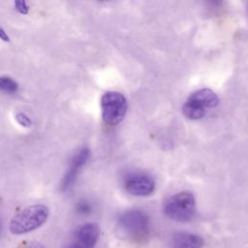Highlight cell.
<instances>
[{
  "label": "cell",
  "mask_w": 248,
  "mask_h": 248,
  "mask_svg": "<svg viewBox=\"0 0 248 248\" xmlns=\"http://www.w3.org/2000/svg\"><path fill=\"white\" fill-rule=\"evenodd\" d=\"M90 155V151L88 148L84 147L82 149H80L72 159L70 167L65 174V176L63 177L62 183H61V190L66 191L67 189H69L73 183L75 182L77 175L79 172V170L85 165V163L87 162L88 158Z\"/></svg>",
  "instance_id": "ba28073f"
},
{
  "label": "cell",
  "mask_w": 248,
  "mask_h": 248,
  "mask_svg": "<svg viewBox=\"0 0 248 248\" xmlns=\"http://www.w3.org/2000/svg\"><path fill=\"white\" fill-rule=\"evenodd\" d=\"M16 121L23 127H26V128H29L31 127L32 125V121L31 119L23 112H18L16 114Z\"/></svg>",
  "instance_id": "8fae6325"
},
{
  "label": "cell",
  "mask_w": 248,
  "mask_h": 248,
  "mask_svg": "<svg viewBox=\"0 0 248 248\" xmlns=\"http://www.w3.org/2000/svg\"><path fill=\"white\" fill-rule=\"evenodd\" d=\"M118 227L129 238L141 241L149 233V218L140 210H129L119 216Z\"/></svg>",
  "instance_id": "277c9868"
},
{
  "label": "cell",
  "mask_w": 248,
  "mask_h": 248,
  "mask_svg": "<svg viewBox=\"0 0 248 248\" xmlns=\"http://www.w3.org/2000/svg\"><path fill=\"white\" fill-rule=\"evenodd\" d=\"M196 212V199L192 192H178L164 203V213L176 222H188L193 219Z\"/></svg>",
  "instance_id": "7a4b0ae2"
},
{
  "label": "cell",
  "mask_w": 248,
  "mask_h": 248,
  "mask_svg": "<svg viewBox=\"0 0 248 248\" xmlns=\"http://www.w3.org/2000/svg\"><path fill=\"white\" fill-rule=\"evenodd\" d=\"M77 210L80 214H87L90 212L91 207H90V204L87 203L86 202H80L77 206Z\"/></svg>",
  "instance_id": "4fadbf2b"
},
{
  "label": "cell",
  "mask_w": 248,
  "mask_h": 248,
  "mask_svg": "<svg viewBox=\"0 0 248 248\" xmlns=\"http://www.w3.org/2000/svg\"><path fill=\"white\" fill-rule=\"evenodd\" d=\"M15 7L16 9L20 13V14H27L28 11H29V6L28 4L25 2V1H16L15 2Z\"/></svg>",
  "instance_id": "7c38bea8"
},
{
  "label": "cell",
  "mask_w": 248,
  "mask_h": 248,
  "mask_svg": "<svg viewBox=\"0 0 248 248\" xmlns=\"http://www.w3.org/2000/svg\"><path fill=\"white\" fill-rule=\"evenodd\" d=\"M203 239L195 233L180 232L173 235L171 248H202Z\"/></svg>",
  "instance_id": "9c48e42d"
},
{
  "label": "cell",
  "mask_w": 248,
  "mask_h": 248,
  "mask_svg": "<svg viewBox=\"0 0 248 248\" xmlns=\"http://www.w3.org/2000/svg\"><path fill=\"white\" fill-rule=\"evenodd\" d=\"M100 236V228L96 223L79 226L65 248H94Z\"/></svg>",
  "instance_id": "8992f818"
},
{
  "label": "cell",
  "mask_w": 248,
  "mask_h": 248,
  "mask_svg": "<svg viewBox=\"0 0 248 248\" xmlns=\"http://www.w3.org/2000/svg\"><path fill=\"white\" fill-rule=\"evenodd\" d=\"M0 89L6 93H16L18 89L17 82L8 76H0Z\"/></svg>",
  "instance_id": "30bf717a"
},
{
  "label": "cell",
  "mask_w": 248,
  "mask_h": 248,
  "mask_svg": "<svg viewBox=\"0 0 248 248\" xmlns=\"http://www.w3.org/2000/svg\"><path fill=\"white\" fill-rule=\"evenodd\" d=\"M128 108L125 96L117 91H108L101 98V109L104 122L108 125L120 123Z\"/></svg>",
  "instance_id": "5b68a950"
},
{
  "label": "cell",
  "mask_w": 248,
  "mask_h": 248,
  "mask_svg": "<svg viewBox=\"0 0 248 248\" xmlns=\"http://www.w3.org/2000/svg\"><path fill=\"white\" fill-rule=\"evenodd\" d=\"M218 104L219 98L213 90L202 88L187 98L182 107V111L186 117L197 120L202 118L210 109L217 107Z\"/></svg>",
  "instance_id": "3957f363"
},
{
  "label": "cell",
  "mask_w": 248,
  "mask_h": 248,
  "mask_svg": "<svg viewBox=\"0 0 248 248\" xmlns=\"http://www.w3.org/2000/svg\"><path fill=\"white\" fill-rule=\"evenodd\" d=\"M0 39L3 40L4 42H9L10 41V38L8 36V34L6 33V31L0 27Z\"/></svg>",
  "instance_id": "9a60e30c"
},
{
  "label": "cell",
  "mask_w": 248,
  "mask_h": 248,
  "mask_svg": "<svg viewBox=\"0 0 248 248\" xmlns=\"http://www.w3.org/2000/svg\"><path fill=\"white\" fill-rule=\"evenodd\" d=\"M0 233H1V222H0Z\"/></svg>",
  "instance_id": "2e32d148"
},
{
  "label": "cell",
  "mask_w": 248,
  "mask_h": 248,
  "mask_svg": "<svg viewBox=\"0 0 248 248\" xmlns=\"http://www.w3.org/2000/svg\"><path fill=\"white\" fill-rule=\"evenodd\" d=\"M49 209L46 205L37 203L24 207L15 214L10 222V232L15 235L25 234L42 227L47 220Z\"/></svg>",
  "instance_id": "6da1fadb"
},
{
  "label": "cell",
  "mask_w": 248,
  "mask_h": 248,
  "mask_svg": "<svg viewBox=\"0 0 248 248\" xmlns=\"http://www.w3.org/2000/svg\"><path fill=\"white\" fill-rule=\"evenodd\" d=\"M24 248H45L44 245L38 241H32L30 243H28L26 246H24Z\"/></svg>",
  "instance_id": "5bb4252c"
},
{
  "label": "cell",
  "mask_w": 248,
  "mask_h": 248,
  "mask_svg": "<svg viewBox=\"0 0 248 248\" xmlns=\"http://www.w3.org/2000/svg\"><path fill=\"white\" fill-rule=\"evenodd\" d=\"M124 187L126 191L133 196L145 197L154 192L156 183L149 174L138 172L133 173L126 178Z\"/></svg>",
  "instance_id": "52a82bcc"
}]
</instances>
